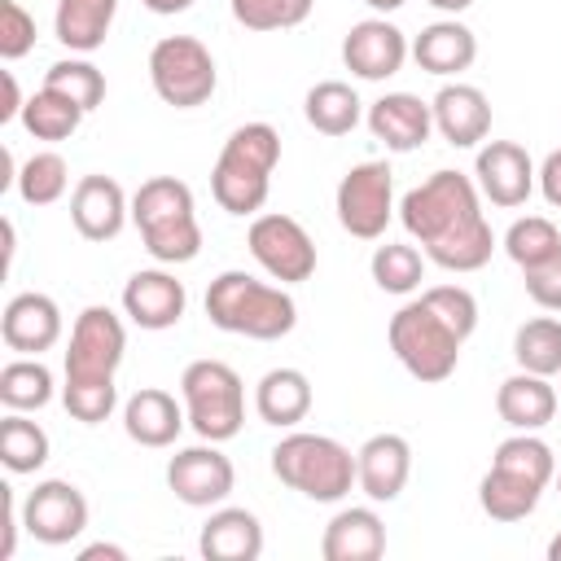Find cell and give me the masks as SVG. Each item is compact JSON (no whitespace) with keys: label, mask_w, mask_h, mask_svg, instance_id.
Here are the masks:
<instances>
[{"label":"cell","mask_w":561,"mask_h":561,"mask_svg":"<svg viewBox=\"0 0 561 561\" xmlns=\"http://www.w3.org/2000/svg\"><path fill=\"white\" fill-rule=\"evenodd\" d=\"M421 298H425L460 337H469V333L478 329V298H473L465 285H430V289H421Z\"/></svg>","instance_id":"cell-40"},{"label":"cell","mask_w":561,"mask_h":561,"mask_svg":"<svg viewBox=\"0 0 561 561\" xmlns=\"http://www.w3.org/2000/svg\"><path fill=\"white\" fill-rule=\"evenodd\" d=\"M399 219L425 259L447 272H478L491 263L495 232L482 215V193L465 171H434L403 193Z\"/></svg>","instance_id":"cell-1"},{"label":"cell","mask_w":561,"mask_h":561,"mask_svg":"<svg viewBox=\"0 0 561 561\" xmlns=\"http://www.w3.org/2000/svg\"><path fill=\"white\" fill-rule=\"evenodd\" d=\"M280 162V131L272 123H241L210 171V193L228 215H259L272 193V171Z\"/></svg>","instance_id":"cell-5"},{"label":"cell","mask_w":561,"mask_h":561,"mask_svg":"<svg viewBox=\"0 0 561 561\" xmlns=\"http://www.w3.org/2000/svg\"><path fill=\"white\" fill-rule=\"evenodd\" d=\"M386 552V522L377 517V508H342L329 517L324 535H320V557L324 561H377Z\"/></svg>","instance_id":"cell-26"},{"label":"cell","mask_w":561,"mask_h":561,"mask_svg":"<svg viewBox=\"0 0 561 561\" xmlns=\"http://www.w3.org/2000/svg\"><path fill=\"white\" fill-rule=\"evenodd\" d=\"M167 486L188 508H219L237 486V469L219 451V443L202 438L197 447H184L167 460Z\"/></svg>","instance_id":"cell-13"},{"label":"cell","mask_w":561,"mask_h":561,"mask_svg":"<svg viewBox=\"0 0 561 561\" xmlns=\"http://www.w3.org/2000/svg\"><path fill=\"white\" fill-rule=\"evenodd\" d=\"M35 48V18L18 0H0V57L18 61Z\"/></svg>","instance_id":"cell-41"},{"label":"cell","mask_w":561,"mask_h":561,"mask_svg":"<svg viewBox=\"0 0 561 561\" xmlns=\"http://www.w3.org/2000/svg\"><path fill=\"white\" fill-rule=\"evenodd\" d=\"M368 9H377V13H394V9H403L408 0H364Z\"/></svg>","instance_id":"cell-49"},{"label":"cell","mask_w":561,"mask_h":561,"mask_svg":"<svg viewBox=\"0 0 561 561\" xmlns=\"http://www.w3.org/2000/svg\"><path fill=\"white\" fill-rule=\"evenodd\" d=\"M557 478V456L539 434L513 430L491 456V469L478 482V504L491 522H522L539 508L543 486Z\"/></svg>","instance_id":"cell-3"},{"label":"cell","mask_w":561,"mask_h":561,"mask_svg":"<svg viewBox=\"0 0 561 561\" xmlns=\"http://www.w3.org/2000/svg\"><path fill=\"white\" fill-rule=\"evenodd\" d=\"M149 83L175 110H197L215 96L219 70L197 35H162L149 48Z\"/></svg>","instance_id":"cell-10"},{"label":"cell","mask_w":561,"mask_h":561,"mask_svg":"<svg viewBox=\"0 0 561 561\" xmlns=\"http://www.w3.org/2000/svg\"><path fill=\"white\" fill-rule=\"evenodd\" d=\"M311 399L316 394L302 368H267L254 386V412L263 425H276V430H294L298 421H307Z\"/></svg>","instance_id":"cell-28"},{"label":"cell","mask_w":561,"mask_h":561,"mask_svg":"<svg viewBox=\"0 0 561 561\" xmlns=\"http://www.w3.org/2000/svg\"><path fill=\"white\" fill-rule=\"evenodd\" d=\"M22 526H26V535H35L48 548L75 543L88 530V500L75 482L44 478V482H35V491L22 504Z\"/></svg>","instance_id":"cell-14"},{"label":"cell","mask_w":561,"mask_h":561,"mask_svg":"<svg viewBox=\"0 0 561 561\" xmlns=\"http://www.w3.org/2000/svg\"><path fill=\"white\" fill-rule=\"evenodd\" d=\"M118 0H57L53 31L70 53H96L114 26Z\"/></svg>","instance_id":"cell-29"},{"label":"cell","mask_w":561,"mask_h":561,"mask_svg":"<svg viewBox=\"0 0 561 561\" xmlns=\"http://www.w3.org/2000/svg\"><path fill=\"white\" fill-rule=\"evenodd\" d=\"M368 131L390 149V153H412L430 140L434 131V110L412 96V92H386L368 105Z\"/></svg>","instance_id":"cell-22"},{"label":"cell","mask_w":561,"mask_h":561,"mask_svg":"<svg viewBox=\"0 0 561 561\" xmlns=\"http://www.w3.org/2000/svg\"><path fill=\"white\" fill-rule=\"evenodd\" d=\"M4 79V105H0V123H13V118H22V92H18V79H13V70H4L0 75Z\"/></svg>","instance_id":"cell-45"},{"label":"cell","mask_w":561,"mask_h":561,"mask_svg":"<svg viewBox=\"0 0 561 561\" xmlns=\"http://www.w3.org/2000/svg\"><path fill=\"white\" fill-rule=\"evenodd\" d=\"M535 180H539L543 202L561 210V149H552V153L543 158V167H539V175H535Z\"/></svg>","instance_id":"cell-43"},{"label":"cell","mask_w":561,"mask_h":561,"mask_svg":"<svg viewBox=\"0 0 561 561\" xmlns=\"http://www.w3.org/2000/svg\"><path fill=\"white\" fill-rule=\"evenodd\" d=\"M245 245H250L254 263L280 285L311 280V272H316V241L307 237V228L294 215H280V210L254 215Z\"/></svg>","instance_id":"cell-12"},{"label":"cell","mask_w":561,"mask_h":561,"mask_svg":"<svg viewBox=\"0 0 561 561\" xmlns=\"http://www.w3.org/2000/svg\"><path fill=\"white\" fill-rule=\"evenodd\" d=\"M188 412L184 403H175V394L158 390V386H140L127 403H123V430L131 443L140 447H171L184 430Z\"/></svg>","instance_id":"cell-24"},{"label":"cell","mask_w":561,"mask_h":561,"mask_svg":"<svg viewBox=\"0 0 561 561\" xmlns=\"http://www.w3.org/2000/svg\"><path fill=\"white\" fill-rule=\"evenodd\" d=\"M131 224L158 263H193L202 250L193 188L175 175H153L131 193Z\"/></svg>","instance_id":"cell-6"},{"label":"cell","mask_w":561,"mask_h":561,"mask_svg":"<svg viewBox=\"0 0 561 561\" xmlns=\"http://www.w3.org/2000/svg\"><path fill=\"white\" fill-rule=\"evenodd\" d=\"M44 88H57L66 92L75 105H83L88 114L105 101V75L88 61V57H66V61H53L48 75H44Z\"/></svg>","instance_id":"cell-38"},{"label":"cell","mask_w":561,"mask_h":561,"mask_svg":"<svg viewBox=\"0 0 561 561\" xmlns=\"http://www.w3.org/2000/svg\"><path fill=\"white\" fill-rule=\"evenodd\" d=\"M197 548L206 561H259L263 552V522L250 513V508H237V504H219L202 535H197Z\"/></svg>","instance_id":"cell-25"},{"label":"cell","mask_w":561,"mask_h":561,"mask_svg":"<svg viewBox=\"0 0 561 561\" xmlns=\"http://www.w3.org/2000/svg\"><path fill=\"white\" fill-rule=\"evenodd\" d=\"M127 561V552L118 548V543H88V548H79V561Z\"/></svg>","instance_id":"cell-46"},{"label":"cell","mask_w":561,"mask_h":561,"mask_svg":"<svg viewBox=\"0 0 561 561\" xmlns=\"http://www.w3.org/2000/svg\"><path fill=\"white\" fill-rule=\"evenodd\" d=\"M557 403H561V394H557L552 377H539V373H526V368H517L513 377H504L500 390H495L500 421L508 430H526V434L543 430L557 416Z\"/></svg>","instance_id":"cell-23"},{"label":"cell","mask_w":561,"mask_h":561,"mask_svg":"<svg viewBox=\"0 0 561 561\" xmlns=\"http://www.w3.org/2000/svg\"><path fill=\"white\" fill-rule=\"evenodd\" d=\"M557 495H561V469H557Z\"/></svg>","instance_id":"cell-51"},{"label":"cell","mask_w":561,"mask_h":561,"mask_svg":"<svg viewBox=\"0 0 561 561\" xmlns=\"http://www.w3.org/2000/svg\"><path fill=\"white\" fill-rule=\"evenodd\" d=\"M13 184H18V197L26 206H53L70 188V167H66V158L57 149H39V153H31L18 167V180Z\"/></svg>","instance_id":"cell-36"},{"label":"cell","mask_w":561,"mask_h":561,"mask_svg":"<svg viewBox=\"0 0 561 561\" xmlns=\"http://www.w3.org/2000/svg\"><path fill=\"white\" fill-rule=\"evenodd\" d=\"M83 105H75L66 92L57 88H39L26 105H22V127L35 136V140H70L83 123Z\"/></svg>","instance_id":"cell-32"},{"label":"cell","mask_w":561,"mask_h":561,"mask_svg":"<svg viewBox=\"0 0 561 561\" xmlns=\"http://www.w3.org/2000/svg\"><path fill=\"white\" fill-rule=\"evenodd\" d=\"M386 337H390L394 359H399L416 381H425V386L447 381V377L456 373L460 346H465V337H460L425 298L403 302V307L390 316Z\"/></svg>","instance_id":"cell-8"},{"label":"cell","mask_w":561,"mask_h":561,"mask_svg":"<svg viewBox=\"0 0 561 561\" xmlns=\"http://www.w3.org/2000/svg\"><path fill=\"white\" fill-rule=\"evenodd\" d=\"M0 465L9 473H35L48 465V434L44 425L26 421L22 412H9L0 421Z\"/></svg>","instance_id":"cell-34"},{"label":"cell","mask_w":561,"mask_h":561,"mask_svg":"<svg viewBox=\"0 0 561 561\" xmlns=\"http://www.w3.org/2000/svg\"><path fill=\"white\" fill-rule=\"evenodd\" d=\"M272 473L316 504H337L355 486V456L329 434L294 430L272 447Z\"/></svg>","instance_id":"cell-7"},{"label":"cell","mask_w":561,"mask_h":561,"mask_svg":"<svg viewBox=\"0 0 561 561\" xmlns=\"http://www.w3.org/2000/svg\"><path fill=\"white\" fill-rule=\"evenodd\" d=\"M408 53H412L408 35H403L394 22H386V18H364V22H355V26L346 31V39H342V61H346V70H351L355 79H368V83H381V79L399 75L403 61H408Z\"/></svg>","instance_id":"cell-16"},{"label":"cell","mask_w":561,"mask_h":561,"mask_svg":"<svg viewBox=\"0 0 561 561\" xmlns=\"http://www.w3.org/2000/svg\"><path fill=\"white\" fill-rule=\"evenodd\" d=\"M412 478V447L403 434H373L364 438V447L355 451V482L373 504H390L403 495Z\"/></svg>","instance_id":"cell-18"},{"label":"cell","mask_w":561,"mask_h":561,"mask_svg":"<svg viewBox=\"0 0 561 561\" xmlns=\"http://www.w3.org/2000/svg\"><path fill=\"white\" fill-rule=\"evenodd\" d=\"M548 561H561V535H552V543H548Z\"/></svg>","instance_id":"cell-50"},{"label":"cell","mask_w":561,"mask_h":561,"mask_svg":"<svg viewBox=\"0 0 561 561\" xmlns=\"http://www.w3.org/2000/svg\"><path fill=\"white\" fill-rule=\"evenodd\" d=\"M412 57H416V66H421L425 75L447 79V75H460V70L473 66V57H478V35H473L465 22H456V18H438V22L421 26V35L412 39Z\"/></svg>","instance_id":"cell-27"},{"label":"cell","mask_w":561,"mask_h":561,"mask_svg":"<svg viewBox=\"0 0 561 561\" xmlns=\"http://www.w3.org/2000/svg\"><path fill=\"white\" fill-rule=\"evenodd\" d=\"M504 254H508L522 272H530V267L548 263L552 254H561V228H557L548 215H522V219H513L508 232H504Z\"/></svg>","instance_id":"cell-35"},{"label":"cell","mask_w":561,"mask_h":561,"mask_svg":"<svg viewBox=\"0 0 561 561\" xmlns=\"http://www.w3.org/2000/svg\"><path fill=\"white\" fill-rule=\"evenodd\" d=\"M206 316L224 333L254 337V342H276L285 333H294L298 302L289 298L285 285H267L250 272H219L206 289Z\"/></svg>","instance_id":"cell-4"},{"label":"cell","mask_w":561,"mask_h":561,"mask_svg":"<svg viewBox=\"0 0 561 561\" xmlns=\"http://www.w3.org/2000/svg\"><path fill=\"white\" fill-rule=\"evenodd\" d=\"M180 399H184L188 425L206 443H228L245 425V386H241V373L224 359H193L180 373Z\"/></svg>","instance_id":"cell-9"},{"label":"cell","mask_w":561,"mask_h":561,"mask_svg":"<svg viewBox=\"0 0 561 561\" xmlns=\"http://www.w3.org/2000/svg\"><path fill=\"white\" fill-rule=\"evenodd\" d=\"M0 337L18 355H44L61 342V307L39 289L13 294L0 316Z\"/></svg>","instance_id":"cell-19"},{"label":"cell","mask_w":561,"mask_h":561,"mask_svg":"<svg viewBox=\"0 0 561 561\" xmlns=\"http://www.w3.org/2000/svg\"><path fill=\"white\" fill-rule=\"evenodd\" d=\"M127 355V329L123 316H114L110 307L92 302L75 316L70 324V346H66V386H61V403L75 421L83 425H101L114 403H118V386L114 373Z\"/></svg>","instance_id":"cell-2"},{"label":"cell","mask_w":561,"mask_h":561,"mask_svg":"<svg viewBox=\"0 0 561 561\" xmlns=\"http://www.w3.org/2000/svg\"><path fill=\"white\" fill-rule=\"evenodd\" d=\"M430 110H434V131L456 149H473L491 131V101L473 83H443Z\"/></svg>","instance_id":"cell-21"},{"label":"cell","mask_w":561,"mask_h":561,"mask_svg":"<svg viewBox=\"0 0 561 561\" xmlns=\"http://www.w3.org/2000/svg\"><path fill=\"white\" fill-rule=\"evenodd\" d=\"M245 31H289L311 18L316 0H228Z\"/></svg>","instance_id":"cell-39"},{"label":"cell","mask_w":561,"mask_h":561,"mask_svg":"<svg viewBox=\"0 0 561 561\" xmlns=\"http://www.w3.org/2000/svg\"><path fill=\"white\" fill-rule=\"evenodd\" d=\"M131 215V202L114 175H83L70 193V224L88 241H114Z\"/></svg>","instance_id":"cell-20"},{"label":"cell","mask_w":561,"mask_h":561,"mask_svg":"<svg viewBox=\"0 0 561 561\" xmlns=\"http://www.w3.org/2000/svg\"><path fill=\"white\" fill-rule=\"evenodd\" d=\"M149 13H158V18H175V13H184V9H193V0H140Z\"/></svg>","instance_id":"cell-47"},{"label":"cell","mask_w":561,"mask_h":561,"mask_svg":"<svg viewBox=\"0 0 561 561\" xmlns=\"http://www.w3.org/2000/svg\"><path fill=\"white\" fill-rule=\"evenodd\" d=\"M48 399H53V373L39 355H22L0 368V403L9 412H39Z\"/></svg>","instance_id":"cell-31"},{"label":"cell","mask_w":561,"mask_h":561,"mask_svg":"<svg viewBox=\"0 0 561 561\" xmlns=\"http://www.w3.org/2000/svg\"><path fill=\"white\" fill-rule=\"evenodd\" d=\"M0 500H4V539H0V557H13L18 548V526H22V513L13 504V486H0Z\"/></svg>","instance_id":"cell-44"},{"label":"cell","mask_w":561,"mask_h":561,"mask_svg":"<svg viewBox=\"0 0 561 561\" xmlns=\"http://www.w3.org/2000/svg\"><path fill=\"white\" fill-rule=\"evenodd\" d=\"M526 276V294L543 307V311H561V254H552L548 263L522 272Z\"/></svg>","instance_id":"cell-42"},{"label":"cell","mask_w":561,"mask_h":561,"mask_svg":"<svg viewBox=\"0 0 561 561\" xmlns=\"http://www.w3.org/2000/svg\"><path fill=\"white\" fill-rule=\"evenodd\" d=\"M184 307H188V289L184 280H175L171 272L162 267H140L127 276L123 285V316L149 333H162V329H175L184 320Z\"/></svg>","instance_id":"cell-17"},{"label":"cell","mask_w":561,"mask_h":561,"mask_svg":"<svg viewBox=\"0 0 561 561\" xmlns=\"http://www.w3.org/2000/svg\"><path fill=\"white\" fill-rule=\"evenodd\" d=\"M513 359L526 373L557 377L561 373V320L557 316H535V320L517 324V333H513Z\"/></svg>","instance_id":"cell-33"},{"label":"cell","mask_w":561,"mask_h":561,"mask_svg":"<svg viewBox=\"0 0 561 561\" xmlns=\"http://www.w3.org/2000/svg\"><path fill=\"white\" fill-rule=\"evenodd\" d=\"M430 4H434L438 13H451V18H456V13H465L473 0H430Z\"/></svg>","instance_id":"cell-48"},{"label":"cell","mask_w":561,"mask_h":561,"mask_svg":"<svg viewBox=\"0 0 561 561\" xmlns=\"http://www.w3.org/2000/svg\"><path fill=\"white\" fill-rule=\"evenodd\" d=\"M535 162L517 140H486L473 158V184L491 206L517 210L535 193Z\"/></svg>","instance_id":"cell-15"},{"label":"cell","mask_w":561,"mask_h":561,"mask_svg":"<svg viewBox=\"0 0 561 561\" xmlns=\"http://www.w3.org/2000/svg\"><path fill=\"white\" fill-rule=\"evenodd\" d=\"M302 114H307V123H311L320 136H346V131H355V123L364 118V101L355 96L351 83L324 79V83H316V88L307 92Z\"/></svg>","instance_id":"cell-30"},{"label":"cell","mask_w":561,"mask_h":561,"mask_svg":"<svg viewBox=\"0 0 561 561\" xmlns=\"http://www.w3.org/2000/svg\"><path fill=\"white\" fill-rule=\"evenodd\" d=\"M337 206V224L359 237V241H377L394 215V171L386 162H355L333 193Z\"/></svg>","instance_id":"cell-11"},{"label":"cell","mask_w":561,"mask_h":561,"mask_svg":"<svg viewBox=\"0 0 561 561\" xmlns=\"http://www.w3.org/2000/svg\"><path fill=\"white\" fill-rule=\"evenodd\" d=\"M368 272H373V280H377V289H386V294H412V289H421V280H425V254H421L416 245L386 241V245L373 250Z\"/></svg>","instance_id":"cell-37"}]
</instances>
